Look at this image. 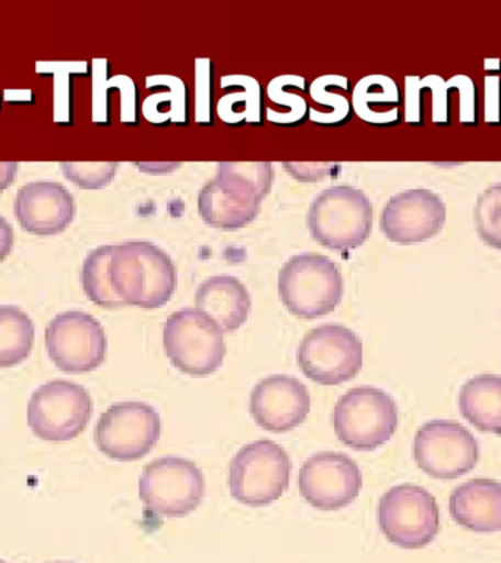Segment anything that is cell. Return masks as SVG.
I'll use <instances>...</instances> for the list:
<instances>
[{"instance_id": "cell-1", "label": "cell", "mask_w": 501, "mask_h": 563, "mask_svg": "<svg viewBox=\"0 0 501 563\" xmlns=\"http://www.w3.org/2000/svg\"><path fill=\"white\" fill-rule=\"evenodd\" d=\"M110 279L125 306L165 307L178 286V272L169 255L148 241L113 245Z\"/></svg>"}, {"instance_id": "cell-2", "label": "cell", "mask_w": 501, "mask_h": 563, "mask_svg": "<svg viewBox=\"0 0 501 563\" xmlns=\"http://www.w3.org/2000/svg\"><path fill=\"white\" fill-rule=\"evenodd\" d=\"M307 224L321 246L347 253L359 249L371 235V201L364 191L349 185L324 189L312 201Z\"/></svg>"}, {"instance_id": "cell-3", "label": "cell", "mask_w": 501, "mask_h": 563, "mask_svg": "<svg viewBox=\"0 0 501 563\" xmlns=\"http://www.w3.org/2000/svg\"><path fill=\"white\" fill-rule=\"evenodd\" d=\"M345 282L332 258L303 253L289 258L279 272V297L290 314L315 320L336 310Z\"/></svg>"}, {"instance_id": "cell-4", "label": "cell", "mask_w": 501, "mask_h": 563, "mask_svg": "<svg viewBox=\"0 0 501 563\" xmlns=\"http://www.w3.org/2000/svg\"><path fill=\"white\" fill-rule=\"evenodd\" d=\"M399 427V409L387 391L372 386L347 390L333 411V429L345 446L371 452L385 446Z\"/></svg>"}, {"instance_id": "cell-5", "label": "cell", "mask_w": 501, "mask_h": 563, "mask_svg": "<svg viewBox=\"0 0 501 563\" xmlns=\"http://www.w3.org/2000/svg\"><path fill=\"white\" fill-rule=\"evenodd\" d=\"M292 462L289 453L270 439L245 444L229 465V492L233 499L250 508L279 500L289 488Z\"/></svg>"}, {"instance_id": "cell-6", "label": "cell", "mask_w": 501, "mask_h": 563, "mask_svg": "<svg viewBox=\"0 0 501 563\" xmlns=\"http://www.w3.org/2000/svg\"><path fill=\"white\" fill-rule=\"evenodd\" d=\"M219 325L197 308H182L166 320L163 346L171 365L192 377L218 372L226 356V342Z\"/></svg>"}, {"instance_id": "cell-7", "label": "cell", "mask_w": 501, "mask_h": 563, "mask_svg": "<svg viewBox=\"0 0 501 563\" xmlns=\"http://www.w3.org/2000/svg\"><path fill=\"white\" fill-rule=\"evenodd\" d=\"M138 492L147 514L157 518L187 517L204 500L205 478L192 461L163 456L145 465Z\"/></svg>"}, {"instance_id": "cell-8", "label": "cell", "mask_w": 501, "mask_h": 563, "mask_svg": "<svg viewBox=\"0 0 501 563\" xmlns=\"http://www.w3.org/2000/svg\"><path fill=\"white\" fill-rule=\"evenodd\" d=\"M92 409L94 404L86 387L57 378L33 391L26 405V422L35 438L64 443L87 429Z\"/></svg>"}, {"instance_id": "cell-9", "label": "cell", "mask_w": 501, "mask_h": 563, "mask_svg": "<svg viewBox=\"0 0 501 563\" xmlns=\"http://www.w3.org/2000/svg\"><path fill=\"white\" fill-rule=\"evenodd\" d=\"M377 522L391 544L404 550L424 549L438 536L437 500L424 487L399 484L378 501Z\"/></svg>"}, {"instance_id": "cell-10", "label": "cell", "mask_w": 501, "mask_h": 563, "mask_svg": "<svg viewBox=\"0 0 501 563\" xmlns=\"http://www.w3.org/2000/svg\"><path fill=\"white\" fill-rule=\"evenodd\" d=\"M160 434L156 408L140 400H123L101 413L94 427V443L109 460L134 462L153 451Z\"/></svg>"}, {"instance_id": "cell-11", "label": "cell", "mask_w": 501, "mask_h": 563, "mask_svg": "<svg viewBox=\"0 0 501 563\" xmlns=\"http://www.w3.org/2000/svg\"><path fill=\"white\" fill-rule=\"evenodd\" d=\"M303 376L321 386L349 382L363 368L364 346L358 334L342 324H323L303 336L297 354Z\"/></svg>"}, {"instance_id": "cell-12", "label": "cell", "mask_w": 501, "mask_h": 563, "mask_svg": "<svg viewBox=\"0 0 501 563\" xmlns=\"http://www.w3.org/2000/svg\"><path fill=\"white\" fill-rule=\"evenodd\" d=\"M479 456L477 438L456 421L425 422L413 439V460L417 468L439 482L464 477L478 465Z\"/></svg>"}, {"instance_id": "cell-13", "label": "cell", "mask_w": 501, "mask_h": 563, "mask_svg": "<svg viewBox=\"0 0 501 563\" xmlns=\"http://www.w3.org/2000/svg\"><path fill=\"white\" fill-rule=\"evenodd\" d=\"M44 346L60 372L86 374L104 363L108 336L96 317L70 310L53 317L44 330Z\"/></svg>"}, {"instance_id": "cell-14", "label": "cell", "mask_w": 501, "mask_h": 563, "mask_svg": "<svg viewBox=\"0 0 501 563\" xmlns=\"http://www.w3.org/2000/svg\"><path fill=\"white\" fill-rule=\"evenodd\" d=\"M363 483L358 464L342 452L315 453L299 470V493L312 508L325 512L354 504Z\"/></svg>"}, {"instance_id": "cell-15", "label": "cell", "mask_w": 501, "mask_h": 563, "mask_svg": "<svg viewBox=\"0 0 501 563\" xmlns=\"http://www.w3.org/2000/svg\"><path fill=\"white\" fill-rule=\"evenodd\" d=\"M446 223L442 197L426 188H413L391 197L380 216L382 235L396 244H420L438 235Z\"/></svg>"}, {"instance_id": "cell-16", "label": "cell", "mask_w": 501, "mask_h": 563, "mask_svg": "<svg viewBox=\"0 0 501 563\" xmlns=\"http://www.w3.org/2000/svg\"><path fill=\"white\" fill-rule=\"evenodd\" d=\"M310 411V390L297 377L285 374L264 377L250 391V416L257 426L271 433L297 429Z\"/></svg>"}, {"instance_id": "cell-17", "label": "cell", "mask_w": 501, "mask_h": 563, "mask_svg": "<svg viewBox=\"0 0 501 563\" xmlns=\"http://www.w3.org/2000/svg\"><path fill=\"white\" fill-rule=\"evenodd\" d=\"M13 211L24 231L37 236H53L74 222L77 205L64 184L34 180L18 189Z\"/></svg>"}, {"instance_id": "cell-18", "label": "cell", "mask_w": 501, "mask_h": 563, "mask_svg": "<svg viewBox=\"0 0 501 563\" xmlns=\"http://www.w3.org/2000/svg\"><path fill=\"white\" fill-rule=\"evenodd\" d=\"M448 512L453 521L474 532L501 530V483L490 478L469 479L452 492Z\"/></svg>"}, {"instance_id": "cell-19", "label": "cell", "mask_w": 501, "mask_h": 563, "mask_svg": "<svg viewBox=\"0 0 501 563\" xmlns=\"http://www.w3.org/2000/svg\"><path fill=\"white\" fill-rule=\"evenodd\" d=\"M196 308L213 320L223 333H233L248 320L250 295L237 277L213 276L198 286Z\"/></svg>"}, {"instance_id": "cell-20", "label": "cell", "mask_w": 501, "mask_h": 563, "mask_svg": "<svg viewBox=\"0 0 501 563\" xmlns=\"http://www.w3.org/2000/svg\"><path fill=\"white\" fill-rule=\"evenodd\" d=\"M261 202L246 200L224 188L218 178L209 180L198 192V213L205 224L222 231H237L254 222Z\"/></svg>"}, {"instance_id": "cell-21", "label": "cell", "mask_w": 501, "mask_h": 563, "mask_svg": "<svg viewBox=\"0 0 501 563\" xmlns=\"http://www.w3.org/2000/svg\"><path fill=\"white\" fill-rule=\"evenodd\" d=\"M402 95L394 79L386 75H368L356 82L352 106L356 117L371 125L391 126L402 122Z\"/></svg>"}, {"instance_id": "cell-22", "label": "cell", "mask_w": 501, "mask_h": 563, "mask_svg": "<svg viewBox=\"0 0 501 563\" xmlns=\"http://www.w3.org/2000/svg\"><path fill=\"white\" fill-rule=\"evenodd\" d=\"M461 417L482 433L501 434V377L479 374L459 391Z\"/></svg>"}, {"instance_id": "cell-23", "label": "cell", "mask_w": 501, "mask_h": 563, "mask_svg": "<svg viewBox=\"0 0 501 563\" xmlns=\"http://www.w3.org/2000/svg\"><path fill=\"white\" fill-rule=\"evenodd\" d=\"M223 96L215 113L227 125H263V88L249 75H224L220 78Z\"/></svg>"}, {"instance_id": "cell-24", "label": "cell", "mask_w": 501, "mask_h": 563, "mask_svg": "<svg viewBox=\"0 0 501 563\" xmlns=\"http://www.w3.org/2000/svg\"><path fill=\"white\" fill-rule=\"evenodd\" d=\"M145 82L152 95L145 97L141 106L144 118L153 125H188V88L182 79L174 75H152Z\"/></svg>"}, {"instance_id": "cell-25", "label": "cell", "mask_w": 501, "mask_h": 563, "mask_svg": "<svg viewBox=\"0 0 501 563\" xmlns=\"http://www.w3.org/2000/svg\"><path fill=\"white\" fill-rule=\"evenodd\" d=\"M35 325L31 317L16 306H0V368L24 363L33 352Z\"/></svg>"}, {"instance_id": "cell-26", "label": "cell", "mask_w": 501, "mask_h": 563, "mask_svg": "<svg viewBox=\"0 0 501 563\" xmlns=\"http://www.w3.org/2000/svg\"><path fill=\"white\" fill-rule=\"evenodd\" d=\"M224 188L246 200L261 202L270 192L275 169L270 162L219 163L218 176Z\"/></svg>"}, {"instance_id": "cell-27", "label": "cell", "mask_w": 501, "mask_h": 563, "mask_svg": "<svg viewBox=\"0 0 501 563\" xmlns=\"http://www.w3.org/2000/svg\"><path fill=\"white\" fill-rule=\"evenodd\" d=\"M349 79L342 75H323L310 86L311 99L327 108V112H315L310 108V121L316 125L341 126L350 121L352 108L346 92H349Z\"/></svg>"}, {"instance_id": "cell-28", "label": "cell", "mask_w": 501, "mask_h": 563, "mask_svg": "<svg viewBox=\"0 0 501 563\" xmlns=\"http://www.w3.org/2000/svg\"><path fill=\"white\" fill-rule=\"evenodd\" d=\"M113 245H101L90 251L84 260L81 268V285L84 294L92 303L108 310L125 307L118 297L110 279V260Z\"/></svg>"}, {"instance_id": "cell-29", "label": "cell", "mask_w": 501, "mask_h": 563, "mask_svg": "<svg viewBox=\"0 0 501 563\" xmlns=\"http://www.w3.org/2000/svg\"><path fill=\"white\" fill-rule=\"evenodd\" d=\"M299 92L307 91V79L299 75H280L267 86V97L271 103L283 106L285 113L266 114L268 122L276 125L298 126L310 119V106Z\"/></svg>"}, {"instance_id": "cell-30", "label": "cell", "mask_w": 501, "mask_h": 563, "mask_svg": "<svg viewBox=\"0 0 501 563\" xmlns=\"http://www.w3.org/2000/svg\"><path fill=\"white\" fill-rule=\"evenodd\" d=\"M474 219L483 244L501 250V183L491 185L478 197Z\"/></svg>"}, {"instance_id": "cell-31", "label": "cell", "mask_w": 501, "mask_h": 563, "mask_svg": "<svg viewBox=\"0 0 501 563\" xmlns=\"http://www.w3.org/2000/svg\"><path fill=\"white\" fill-rule=\"evenodd\" d=\"M62 174L70 183L84 189H100L112 183L119 167L116 162H62Z\"/></svg>"}, {"instance_id": "cell-32", "label": "cell", "mask_w": 501, "mask_h": 563, "mask_svg": "<svg viewBox=\"0 0 501 563\" xmlns=\"http://www.w3.org/2000/svg\"><path fill=\"white\" fill-rule=\"evenodd\" d=\"M196 122L200 125H213V64L209 57H198L196 60Z\"/></svg>"}, {"instance_id": "cell-33", "label": "cell", "mask_w": 501, "mask_h": 563, "mask_svg": "<svg viewBox=\"0 0 501 563\" xmlns=\"http://www.w3.org/2000/svg\"><path fill=\"white\" fill-rule=\"evenodd\" d=\"M281 165L299 183H320L327 178H337L342 169L338 163L283 162Z\"/></svg>"}, {"instance_id": "cell-34", "label": "cell", "mask_w": 501, "mask_h": 563, "mask_svg": "<svg viewBox=\"0 0 501 563\" xmlns=\"http://www.w3.org/2000/svg\"><path fill=\"white\" fill-rule=\"evenodd\" d=\"M118 90L121 91V121L138 123V88L130 77L119 75L114 77Z\"/></svg>"}, {"instance_id": "cell-35", "label": "cell", "mask_w": 501, "mask_h": 563, "mask_svg": "<svg viewBox=\"0 0 501 563\" xmlns=\"http://www.w3.org/2000/svg\"><path fill=\"white\" fill-rule=\"evenodd\" d=\"M108 60L96 59L94 60V121L96 122H109V100L104 92H108L105 87L104 78L108 75Z\"/></svg>"}, {"instance_id": "cell-36", "label": "cell", "mask_w": 501, "mask_h": 563, "mask_svg": "<svg viewBox=\"0 0 501 563\" xmlns=\"http://www.w3.org/2000/svg\"><path fill=\"white\" fill-rule=\"evenodd\" d=\"M13 241L15 235H13L12 224L0 214V264L12 253Z\"/></svg>"}, {"instance_id": "cell-37", "label": "cell", "mask_w": 501, "mask_h": 563, "mask_svg": "<svg viewBox=\"0 0 501 563\" xmlns=\"http://www.w3.org/2000/svg\"><path fill=\"white\" fill-rule=\"evenodd\" d=\"M16 162H0V192L11 187L18 174Z\"/></svg>"}, {"instance_id": "cell-38", "label": "cell", "mask_w": 501, "mask_h": 563, "mask_svg": "<svg viewBox=\"0 0 501 563\" xmlns=\"http://www.w3.org/2000/svg\"><path fill=\"white\" fill-rule=\"evenodd\" d=\"M52 563H74V562L59 561V562H52Z\"/></svg>"}, {"instance_id": "cell-39", "label": "cell", "mask_w": 501, "mask_h": 563, "mask_svg": "<svg viewBox=\"0 0 501 563\" xmlns=\"http://www.w3.org/2000/svg\"><path fill=\"white\" fill-rule=\"evenodd\" d=\"M0 563H8V562H4V561H2V559H0Z\"/></svg>"}]
</instances>
